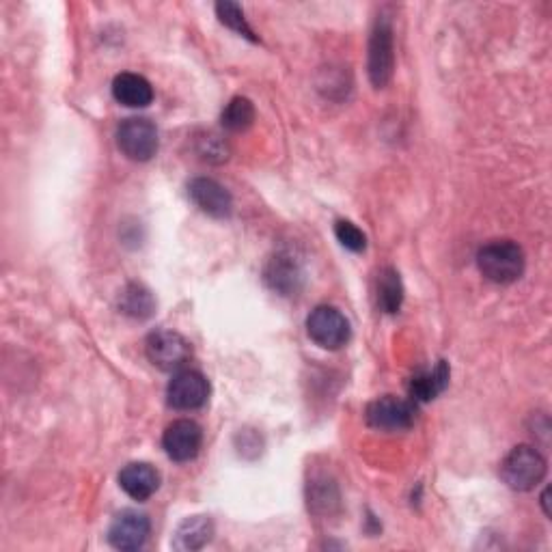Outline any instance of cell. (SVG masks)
<instances>
[{"instance_id": "6da1fadb", "label": "cell", "mask_w": 552, "mask_h": 552, "mask_svg": "<svg viewBox=\"0 0 552 552\" xmlns=\"http://www.w3.org/2000/svg\"><path fill=\"white\" fill-rule=\"evenodd\" d=\"M524 251L512 240H494L477 253V266L496 285L516 283L524 272Z\"/></svg>"}, {"instance_id": "7a4b0ae2", "label": "cell", "mask_w": 552, "mask_h": 552, "mask_svg": "<svg viewBox=\"0 0 552 552\" xmlns=\"http://www.w3.org/2000/svg\"><path fill=\"white\" fill-rule=\"evenodd\" d=\"M501 477L516 492H529L546 477V458L531 445H518L501 462Z\"/></svg>"}, {"instance_id": "3957f363", "label": "cell", "mask_w": 552, "mask_h": 552, "mask_svg": "<svg viewBox=\"0 0 552 552\" xmlns=\"http://www.w3.org/2000/svg\"><path fill=\"white\" fill-rule=\"evenodd\" d=\"M395 67V46H393V26L389 18H378L374 31L369 37V78L371 85L382 89L389 85Z\"/></svg>"}, {"instance_id": "277c9868", "label": "cell", "mask_w": 552, "mask_h": 552, "mask_svg": "<svg viewBox=\"0 0 552 552\" xmlns=\"http://www.w3.org/2000/svg\"><path fill=\"white\" fill-rule=\"evenodd\" d=\"M117 145L132 162H147L158 151V130L145 117H130L117 128Z\"/></svg>"}, {"instance_id": "5b68a950", "label": "cell", "mask_w": 552, "mask_h": 552, "mask_svg": "<svg viewBox=\"0 0 552 552\" xmlns=\"http://www.w3.org/2000/svg\"><path fill=\"white\" fill-rule=\"evenodd\" d=\"M367 425L382 432H404L410 430L417 419V408L412 402L395 395H384L371 402L365 410Z\"/></svg>"}, {"instance_id": "8992f818", "label": "cell", "mask_w": 552, "mask_h": 552, "mask_svg": "<svg viewBox=\"0 0 552 552\" xmlns=\"http://www.w3.org/2000/svg\"><path fill=\"white\" fill-rule=\"evenodd\" d=\"M307 333L324 350H339L350 341V322L335 307H315L307 317Z\"/></svg>"}, {"instance_id": "52a82bcc", "label": "cell", "mask_w": 552, "mask_h": 552, "mask_svg": "<svg viewBox=\"0 0 552 552\" xmlns=\"http://www.w3.org/2000/svg\"><path fill=\"white\" fill-rule=\"evenodd\" d=\"M145 352L151 365L162 371L182 369L192 356L190 343L173 330H156L145 341Z\"/></svg>"}, {"instance_id": "ba28073f", "label": "cell", "mask_w": 552, "mask_h": 552, "mask_svg": "<svg viewBox=\"0 0 552 552\" xmlns=\"http://www.w3.org/2000/svg\"><path fill=\"white\" fill-rule=\"evenodd\" d=\"M151 531V522L147 514L136 512V509H123L119 512L108 529V542L113 548L132 552L143 548Z\"/></svg>"}, {"instance_id": "9c48e42d", "label": "cell", "mask_w": 552, "mask_h": 552, "mask_svg": "<svg viewBox=\"0 0 552 552\" xmlns=\"http://www.w3.org/2000/svg\"><path fill=\"white\" fill-rule=\"evenodd\" d=\"M210 397V382L199 371L184 369L167 386V402L175 410H197Z\"/></svg>"}, {"instance_id": "30bf717a", "label": "cell", "mask_w": 552, "mask_h": 552, "mask_svg": "<svg viewBox=\"0 0 552 552\" xmlns=\"http://www.w3.org/2000/svg\"><path fill=\"white\" fill-rule=\"evenodd\" d=\"M203 445L201 427L190 419L173 421L162 436V447L173 462L195 460Z\"/></svg>"}, {"instance_id": "8fae6325", "label": "cell", "mask_w": 552, "mask_h": 552, "mask_svg": "<svg viewBox=\"0 0 552 552\" xmlns=\"http://www.w3.org/2000/svg\"><path fill=\"white\" fill-rule=\"evenodd\" d=\"M188 197L201 212L214 218H227L233 212V199L229 190L212 177H197L188 184Z\"/></svg>"}, {"instance_id": "7c38bea8", "label": "cell", "mask_w": 552, "mask_h": 552, "mask_svg": "<svg viewBox=\"0 0 552 552\" xmlns=\"http://www.w3.org/2000/svg\"><path fill=\"white\" fill-rule=\"evenodd\" d=\"M119 486L134 501H147L160 488V473L147 462H132L119 473Z\"/></svg>"}, {"instance_id": "4fadbf2b", "label": "cell", "mask_w": 552, "mask_h": 552, "mask_svg": "<svg viewBox=\"0 0 552 552\" xmlns=\"http://www.w3.org/2000/svg\"><path fill=\"white\" fill-rule=\"evenodd\" d=\"M305 276H302V268L289 253H279L276 257L270 259V264L266 268V281L268 285L283 296L294 294L300 289V283Z\"/></svg>"}, {"instance_id": "5bb4252c", "label": "cell", "mask_w": 552, "mask_h": 552, "mask_svg": "<svg viewBox=\"0 0 552 552\" xmlns=\"http://www.w3.org/2000/svg\"><path fill=\"white\" fill-rule=\"evenodd\" d=\"M113 95L123 106L145 108L154 102V87L149 85L147 78L126 72L113 80Z\"/></svg>"}, {"instance_id": "9a60e30c", "label": "cell", "mask_w": 552, "mask_h": 552, "mask_svg": "<svg viewBox=\"0 0 552 552\" xmlns=\"http://www.w3.org/2000/svg\"><path fill=\"white\" fill-rule=\"evenodd\" d=\"M214 535V524L207 516H192L186 518L182 524H179L175 537H173V548L182 550V552H192V550H201L212 542Z\"/></svg>"}, {"instance_id": "2e32d148", "label": "cell", "mask_w": 552, "mask_h": 552, "mask_svg": "<svg viewBox=\"0 0 552 552\" xmlns=\"http://www.w3.org/2000/svg\"><path fill=\"white\" fill-rule=\"evenodd\" d=\"M449 384V365L438 361L434 369L421 371L410 380V395L414 402H432Z\"/></svg>"}, {"instance_id": "e0dca14e", "label": "cell", "mask_w": 552, "mask_h": 552, "mask_svg": "<svg viewBox=\"0 0 552 552\" xmlns=\"http://www.w3.org/2000/svg\"><path fill=\"white\" fill-rule=\"evenodd\" d=\"M119 309L132 320H147L156 311V300L147 287L130 283L119 296Z\"/></svg>"}, {"instance_id": "ac0fdd59", "label": "cell", "mask_w": 552, "mask_h": 552, "mask_svg": "<svg viewBox=\"0 0 552 552\" xmlns=\"http://www.w3.org/2000/svg\"><path fill=\"white\" fill-rule=\"evenodd\" d=\"M404 302V285L395 268H384L378 279V305L384 313H397Z\"/></svg>"}, {"instance_id": "d6986e66", "label": "cell", "mask_w": 552, "mask_h": 552, "mask_svg": "<svg viewBox=\"0 0 552 552\" xmlns=\"http://www.w3.org/2000/svg\"><path fill=\"white\" fill-rule=\"evenodd\" d=\"M223 126L229 132H244L246 128L253 126L255 121V106L248 98H233L225 110H223Z\"/></svg>"}, {"instance_id": "ffe728a7", "label": "cell", "mask_w": 552, "mask_h": 552, "mask_svg": "<svg viewBox=\"0 0 552 552\" xmlns=\"http://www.w3.org/2000/svg\"><path fill=\"white\" fill-rule=\"evenodd\" d=\"M216 13H218L220 22H223L225 26H229L231 31H236V33H240L242 37L251 39V41H257L253 29H251V26H248V22H246V18H244V11H242L240 5L229 3V0H225V3H218V5H216Z\"/></svg>"}, {"instance_id": "44dd1931", "label": "cell", "mask_w": 552, "mask_h": 552, "mask_svg": "<svg viewBox=\"0 0 552 552\" xmlns=\"http://www.w3.org/2000/svg\"><path fill=\"white\" fill-rule=\"evenodd\" d=\"M335 236L341 242V246H345L352 253H363L367 248L365 233L354 223H350V220H339V223L335 225Z\"/></svg>"}, {"instance_id": "7402d4cb", "label": "cell", "mask_w": 552, "mask_h": 552, "mask_svg": "<svg viewBox=\"0 0 552 552\" xmlns=\"http://www.w3.org/2000/svg\"><path fill=\"white\" fill-rule=\"evenodd\" d=\"M199 154H201L203 160H210V162L227 160V149H225L223 141H220V138L214 136V134H207L203 138L201 147H199Z\"/></svg>"}, {"instance_id": "603a6c76", "label": "cell", "mask_w": 552, "mask_h": 552, "mask_svg": "<svg viewBox=\"0 0 552 552\" xmlns=\"http://www.w3.org/2000/svg\"><path fill=\"white\" fill-rule=\"evenodd\" d=\"M542 503H544V509H546V516H550V509H548V490L542 494Z\"/></svg>"}]
</instances>
